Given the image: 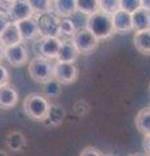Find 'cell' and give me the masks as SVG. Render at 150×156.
Returning <instances> with one entry per match:
<instances>
[{"mask_svg":"<svg viewBox=\"0 0 150 156\" xmlns=\"http://www.w3.org/2000/svg\"><path fill=\"white\" fill-rule=\"evenodd\" d=\"M85 27L88 29L90 33H93V35L98 39V41H107L115 33L114 27V21L112 16L107 14L102 11L91 14L86 18V25Z\"/></svg>","mask_w":150,"mask_h":156,"instance_id":"obj_1","label":"cell"},{"mask_svg":"<svg viewBox=\"0 0 150 156\" xmlns=\"http://www.w3.org/2000/svg\"><path fill=\"white\" fill-rule=\"evenodd\" d=\"M50 104L51 103L43 94L34 92V94L27 95L24 99L22 108H24L25 115L30 120L43 122L48 113V109H50Z\"/></svg>","mask_w":150,"mask_h":156,"instance_id":"obj_2","label":"cell"},{"mask_svg":"<svg viewBox=\"0 0 150 156\" xmlns=\"http://www.w3.org/2000/svg\"><path fill=\"white\" fill-rule=\"evenodd\" d=\"M27 72L29 76L33 78V81L43 85L54 78V64H51V60L48 58L37 56L33 57L29 62Z\"/></svg>","mask_w":150,"mask_h":156,"instance_id":"obj_3","label":"cell"},{"mask_svg":"<svg viewBox=\"0 0 150 156\" xmlns=\"http://www.w3.org/2000/svg\"><path fill=\"white\" fill-rule=\"evenodd\" d=\"M72 42L80 55H91L97 51L99 43L98 39L93 35V33H90L86 27L79 29L75 37L72 38Z\"/></svg>","mask_w":150,"mask_h":156,"instance_id":"obj_4","label":"cell"},{"mask_svg":"<svg viewBox=\"0 0 150 156\" xmlns=\"http://www.w3.org/2000/svg\"><path fill=\"white\" fill-rule=\"evenodd\" d=\"M61 39L59 37H41L37 39V52L38 56H42L48 60L57 58L60 47H61Z\"/></svg>","mask_w":150,"mask_h":156,"instance_id":"obj_5","label":"cell"},{"mask_svg":"<svg viewBox=\"0 0 150 156\" xmlns=\"http://www.w3.org/2000/svg\"><path fill=\"white\" fill-rule=\"evenodd\" d=\"M54 78L61 85H72L79 78V68L75 62L56 61L54 64Z\"/></svg>","mask_w":150,"mask_h":156,"instance_id":"obj_6","label":"cell"},{"mask_svg":"<svg viewBox=\"0 0 150 156\" xmlns=\"http://www.w3.org/2000/svg\"><path fill=\"white\" fill-rule=\"evenodd\" d=\"M38 17L41 37H59V26L61 18L56 13H47Z\"/></svg>","mask_w":150,"mask_h":156,"instance_id":"obj_7","label":"cell"},{"mask_svg":"<svg viewBox=\"0 0 150 156\" xmlns=\"http://www.w3.org/2000/svg\"><path fill=\"white\" fill-rule=\"evenodd\" d=\"M5 60L9 62V65L14 68H20L27 64L29 61V52L25 46V43L21 42L18 44L7 47L5 50Z\"/></svg>","mask_w":150,"mask_h":156,"instance_id":"obj_8","label":"cell"},{"mask_svg":"<svg viewBox=\"0 0 150 156\" xmlns=\"http://www.w3.org/2000/svg\"><path fill=\"white\" fill-rule=\"evenodd\" d=\"M16 25L20 31V35L22 42H30V41H35V39L41 38V33H39V25H38V17H30L22 21L16 22Z\"/></svg>","mask_w":150,"mask_h":156,"instance_id":"obj_9","label":"cell"},{"mask_svg":"<svg viewBox=\"0 0 150 156\" xmlns=\"http://www.w3.org/2000/svg\"><path fill=\"white\" fill-rule=\"evenodd\" d=\"M18 103L17 89L11 83L0 86V109H12Z\"/></svg>","mask_w":150,"mask_h":156,"instance_id":"obj_10","label":"cell"},{"mask_svg":"<svg viewBox=\"0 0 150 156\" xmlns=\"http://www.w3.org/2000/svg\"><path fill=\"white\" fill-rule=\"evenodd\" d=\"M112 21H114L115 33L118 34H124L133 30L132 13L124 11V9H120V11L112 14Z\"/></svg>","mask_w":150,"mask_h":156,"instance_id":"obj_11","label":"cell"},{"mask_svg":"<svg viewBox=\"0 0 150 156\" xmlns=\"http://www.w3.org/2000/svg\"><path fill=\"white\" fill-rule=\"evenodd\" d=\"M8 16L11 18V21L18 22V21H22V20L34 17L35 14L26 0H16V3H14V5L12 7L11 12L8 13Z\"/></svg>","mask_w":150,"mask_h":156,"instance_id":"obj_12","label":"cell"},{"mask_svg":"<svg viewBox=\"0 0 150 156\" xmlns=\"http://www.w3.org/2000/svg\"><path fill=\"white\" fill-rule=\"evenodd\" d=\"M132 23L134 33L150 30V11L145 8H140L138 11L132 13Z\"/></svg>","mask_w":150,"mask_h":156,"instance_id":"obj_13","label":"cell"},{"mask_svg":"<svg viewBox=\"0 0 150 156\" xmlns=\"http://www.w3.org/2000/svg\"><path fill=\"white\" fill-rule=\"evenodd\" d=\"M80 53L77 51V48L75 47L72 39H65L61 42V47L57 55V61L61 62H76V60L79 58Z\"/></svg>","mask_w":150,"mask_h":156,"instance_id":"obj_14","label":"cell"},{"mask_svg":"<svg viewBox=\"0 0 150 156\" xmlns=\"http://www.w3.org/2000/svg\"><path fill=\"white\" fill-rule=\"evenodd\" d=\"M0 41H2V43L5 47H11V46L18 44V43L22 42L16 22L11 21L8 23V26L4 29L2 34H0Z\"/></svg>","mask_w":150,"mask_h":156,"instance_id":"obj_15","label":"cell"},{"mask_svg":"<svg viewBox=\"0 0 150 156\" xmlns=\"http://www.w3.org/2000/svg\"><path fill=\"white\" fill-rule=\"evenodd\" d=\"M65 119V109L63 108L60 104L57 103H51L50 104V109H48V113L46 116L43 124L47 126H60L63 124V121Z\"/></svg>","mask_w":150,"mask_h":156,"instance_id":"obj_16","label":"cell"},{"mask_svg":"<svg viewBox=\"0 0 150 156\" xmlns=\"http://www.w3.org/2000/svg\"><path fill=\"white\" fill-rule=\"evenodd\" d=\"M77 12V0H54V13L60 18H69Z\"/></svg>","mask_w":150,"mask_h":156,"instance_id":"obj_17","label":"cell"},{"mask_svg":"<svg viewBox=\"0 0 150 156\" xmlns=\"http://www.w3.org/2000/svg\"><path fill=\"white\" fill-rule=\"evenodd\" d=\"M134 124L137 130L144 136H150V107L142 108L137 112Z\"/></svg>","mask_w":150,"mask_h":156,"instance_id":"obj_18","label":"cell"},{"mask_svg":"<svg viewBox=\"0 0 150 156\" xmlns=\"http://www.w3.org/2000/svg\"><path fill=\"white\" fill-rule=\"evenodd\" d=\"M7 147L13 152H21L26 146V138L24 133L18 130H12L7 135Z\"/></svg>","mask_w":150,"mask_h":156,"instance_id":"obj_19","label":"cell"},{"mask_svg":"<svg viewBox=\"0 0 150 156\" xmlns=\"http://www.w3.org/2000/svg\"><path fill=\"white\" fill-rule=\"evenodd\" d=\"M136 50L142 55H150V30L136 33L133 38Z\"/></svg>","mask_w":150,"mask_h":156,"instance_id":"obj_20","label":"cell"},{"mask_svg":"<svg viewBox=\"0 0 150 156\" xmlns=\"http://www.w3.org/2000/svg\"><path fill=\"white\" fill-rule=\"evenodd\" d=\"M35 16L54 12V0H26Z\"/></svg>","mask_w":150,"mask_h":156,"instance_id":"obj_21","label":"cell"},{"mask_svg":"<svg viewBox=\"0 0 150 156\" xmlns=\"http://www.w3.org/2000/svg\"><path fill=\"white\" fill-rule=\"evenodd\" d=\"M79 29L76 27L75 21H72L71 18H61L60 26H59V38L61 41L65 39H72L75 37Z\"/></svg>","mask_w":150,"mask_h":156,"instance_id":"obj_22","label":"cell"},{"mask_svg":"<svg viewBox=\"0 0 150 156\" xmlns=\"http://www.w3.org/2000/svg\"><path fill=\"white\" fill-rule=\"evenodd\" d=\"M99 11V0H77V12L85 16L89 17Z\"/></svg>","mask_w":150,"mask_h":156,"instance_id":"obj_23","label":"cell"},{"mask_svg":"<svg viewBox=\"0 0 150 156\" xmlns=\"http://www.w3.org/2000/svg\"><path fill=\"white\" fill-rule=\"evenodd\" d=\"M43 95L47 99H57L61 95V83L55 78L47 81L46 83H43Z\"/></svg>","mask_w":150,"mask_h":156,"instance_id":"obj_24","label":"cell"},{"mask_svg":"<svg viewBox=\"0 0 150 156\" xmlns=\"http://www.w3.org/2000/svg\"><path fill=\"white\" fill-rule=\"evenodd\" d=\"M99 8L102 12L112 16L114 13L122 9V4L120 0H99Z\"/></svg>","mask_w":150,"mask_h":156,"instance_id":"obj_25","label":"cell"},{"mask_svg":"<svg viewBox=\"0 0 150 156\" xmlns=\"http://www.w3.org/2000/svg\"><path fill=\"white\" fill-rule=\"evenodd\" d=\"M120 4H122V9L129 13H134L140 8H142L141 0H120Z\"/></svg>","mask_w":150,"mask_h":156,"instance_id":"obj_26","label":"cell"},{"mask_svg":"<svg viewBox=\"0 0 150 156\" xmlns=\"http://www.w3.org/2000/svg\"><path fill=\"white\" fill-rule=\"evenodd\" d=\"M80 156H104L101 151L97 148V147H93V146H88V147H85L84 150L81 151Z\"/></svg>","mask_w":150,"mask_h":156,"instance_id":"obj_27","label":"cell"},{"mask_svg":"<svg viewBox=\"0 0 150 156\" xmlns=\"http://www.w3.org/2000/svg\"><path fill=\"white\" fill-rule=\"evenodd\" d=\"M9 78H11L9 70L2 64V62H0V86L9 83Z\"/></svg>","mask_w":150,"mask_h":156,"instance_id":"obj_28","label":"cell"},{"mask_svg":"<svg viewBox=\"0 0 150 156\" xmlns=\"http://www.w3.org/2000/svg\"><path fill=\"white\" fill-rule=\"evenodd\" d=\"M14 3H16V0H0V12L8 14L14 5Z\"/></svg>","mask_w":150,"mask_h":156,"instance_id":"obj_29","label":"cell"},{"mask_svg":"<svg viewBox=\"0 0 150 156\" xmlns=\"http://www.w3.org/2000/svg\"><path fill=\"white\" fill-rule=\"evenodd\" d=\"M9 22H11V18H9L8 14L0 12V34H2L4 29L8 26V23H9Z\"/></svg>","mask_w":150,"mask_h":156,"instance_id":"obj_30","label":"cell"},{"mask_svg":"<svg viewBox=\"0 0 150 156\" xmlns=\"http://www.w3.org/2000/svg\"><path fill=\"white\" fill-rule=\"evenodd\" d=\"M144 148H145V152H146V155L150 156V136H145Z\"/></svg>","mask_w":150,"mask_h":156,"instance_id":"obj_31","label":"cell"},{"mask_svg":"<svg viewBox=\"0 0 150 156\" xmlns=\"http://www.w3.org/2000/svg\"><path fill=\"white\" fill-rule=\"evenodd\" d=\"M5 50H7V47L3 44L2 41H0V62L5 58Z\"/></svg>","mask_w":150,"mask_h":156,"instance_id":"obj_32","label":"cell"},{"mask_svg":"<svg viewBox=\"0 0 150 156\" xmlns=\"http://www.w3.org/2000/svg\"><path fill=\"white\" fill-rule=\"evenodd\" d=\"M141 5H142V8L150 11V0H141Z\"/></svg>","mask_w":150,"mask_h":156,"instance_id":"obj_33","label":"cell"},{"mask_svg":"<svg viewBox=\"0 0 150 156\" xmlns=\"http://www.w3.org/2000/svg\"><path fill=\"white\" fill-rule=\"evenodd\" d=\"M0 156H9V154L5 150H0Z\"/></svg>","mask_w":150,"mask_h":156,"instance_id":"obj_34","label":"cell"},{"mask_svg":"<svg viewBox=\"0 0 150 156\" xmlns=\"http://www.w3.org/2000/svg\"><path fill=\"white\" fill-rule=\"evenodd\" d=\"M129 156H144V155H140V154H133V155H129Z\"/></svg>","mask_w":150,"mask_h":156,"instance_id":"obj_35","label":"cell"},{"mask_svg":"<svg viewBox=\"0 0 150 156\" xmlns=\"http://www.w3.org/2000/svg\"><path fill=\"white\" fill-rule=\"evenodd\" d=\"M104 156H112V155H104Z\"/></svg>","mask_w":150,"mask_h":156,"instance_id":"obj_36","label":"cell"},{"mask_svg":"<svg viewBox=\"0 0 150 156\" xmlns=\"http://www.w3.org/2000/svg\"><path fill=\"white\" fill-rule=\"evenodd\" d=\"M149 91H150V83H149Z\"/></svg>","mask_w":150,"mask_h":156,"instance_id":"obj_37","label":"cell"}]
</instances>
